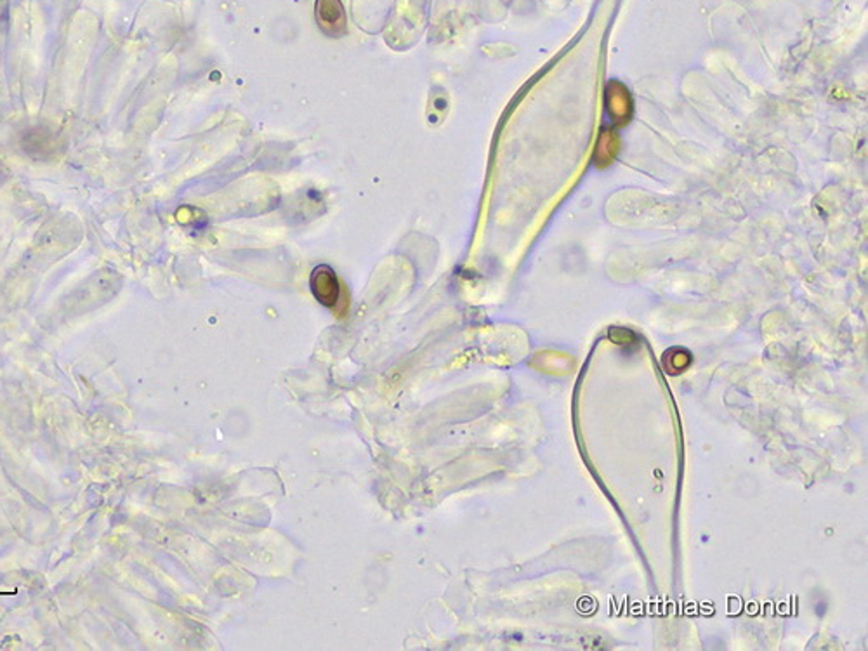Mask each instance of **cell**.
Wrapping results in <instances>:
<instances>
[{"instance_id":"1","label":"cell","mask_w":868,"mask_h":651,"mask_svg":"<svg viewBox=\"0 0 868 651\" xmlns=\"http://www.w3.org/2000/svg\"><path fill=\"white\" fill-rule=\"evenodd\" d=\"M21 148L34 160L47 162L56 156L59 150V139L56 133H53L51 129L37 125L21 135Z\"/></svg>"},{"instance_id":"2","label":"cell","mask_w":868,"mask_h":651,"mask_svg":"<svg viewBox=\"0 0 868 651\" xmlns=\"http://www.w3.org/2000/svg\"><path fill=\"white\" fill-rule=\"evenodd\" d=\"M317 23L323 34L330 37H342L348 32V18L340 0H317L315 7Z\"/></svg>"},{"instance_id":"3","label":"cell","mask_w":868,"mask_h":651,"mask_svg":"<svg viewBox=\"0 0 868 651\" xmlns=\"http://www.w3.org/2000/svg\"><path fill=\"white\" fill-rule=\"evenodd\" d=\"M309 287L317 301L327 307H336L339 303L340 285L334 269L328 266H317L311 273Z\"/></svg>"},{"instance_id":"4","label":"cell","mask_w":868,"mask_h":651,"mask_svg":"<svg viewBox=\"0 0 868 651\" xmlns=\"http://www.w3.org/2000/svg\"><path fill=\"white\" fill-rule=\"evenodd\" d=\"M611 114L615 116H625V110H629V96L627 91H621V96L611 93Z\"/></svg>"},{"instance_id":"5","label":"cell","mask_w":868,"mask_h":651,"mask_svg":"<svg viewBox=\"0 0 868 651\" xmlns=\"http://www.w3.org/2000/svg\"><path fill=\"white\" fill-rule=\"evenodd\" d=\"M0 175H2V169H0Z\"/></svg>"}]
</instances>
